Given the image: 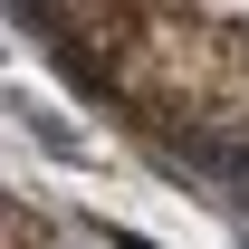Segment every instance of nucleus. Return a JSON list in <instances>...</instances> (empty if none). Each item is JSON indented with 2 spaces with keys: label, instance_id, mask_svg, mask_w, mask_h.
Returning <instances> with one entry per match:
<instances>
[{
  "label": "nucleus",
  "instance_id": "nucleus-2",
  "mask_svg": "<svg viewBox=\"0 0 249 249\" xmlns=\"http://www.w3.org/2000/svg\"><path fill=\"white\" fill-rule=\"evenodd\" d=\"M0 230H10V249H48V220H38L29 201H10V211H0Z\"/></svg>",
  "mask_w": 249,
  "mask_h": 249
},
{
  "label": "nucleus",
  "instance_id": "nucleus-1",
  "mask_svg": "<svg viewBox=\"0 0 249 249\" xmlns=\"http://www.w3.org/2000/svg\"><path fill=\"white\" fill-rule=\"evenodd\" d=\"M96 29V77L134 124L240 144L249 134V19L230 10H77Z\"/></svg>",
  "mask_w": 249,
  "mask_h": 249
},
{
  "label": "nucleus",
  "instance_id": "nucleus-3",
  "mask_svg": "<svg viewBox=\"0 0 249 249\" xmlns=\"http://www.w3.org/2000/svg\"><path fill=\"white\" fill-rule=\"evenodd\" d=\"M106 249H154V240H144V230H115V220H106Z\"/></svg>",
  "mask_w": 249,
  "mask_h": 249
}]
</instances>
